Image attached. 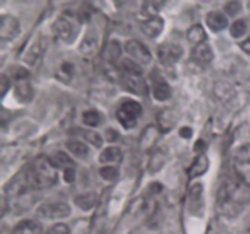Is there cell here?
<instances>
[{"mask_svg":"<svg viewBox=\"0 0 250 234\" xmlns=\"http://www.w3.org/2000/svg\"><path fill=\"white\" fill-rule=\"evenodd\" d=\"M189 207L193 214H197L203 209V187L202 184H195L189 193Z\"/></svg>","mask_w":250,"mask_h":234,"instance_id":"obj_19","label":"cell"},{"mask_svg":"<svg viewBox=\"0 0 250 234\" xmlns=\"http://www.w3.org/2000/svg\"><path fill=\"white\" fill-rule=\"evenodd\" d=\"M82 119L83 123L89 127H97L102 122V117H100L99 112L95 111V110H88V111L83 112Z\"/></svg>","mask_w":250,"mask_h":234,"instance_id":"obj_27","label":"cell"},{"mask_svg":"<svg viewBox=\"0 0 250 234\" xmlns=\"http://www.w3.org/2000/svg\"><path fill=\"white\" fill-rule=\"evenodd\" d=\"M249 6H250V2H249Z\"/></svg>","mask_w":250,"mask_h":234,"instance_id":"obj_43","label":"cell"},{"mask_svg":"<svg viewBox=\"0 0 250 234\" xmlns=\"http://www.w3.org/2000/svg\"><path fill=\"white\" fill-rule=\"evenodd\" d=\"M99 175L103 179L107 180V182H112V180L119 177V170L114 166H104V167L100 168Z\"/></svg>","mask_w":250,"mask_h":234,"instance_id":"obj_30","label":"cell"},{"mask_svg":"<svg viewBox=\"0 0 250 234\" xmlns=\"http://www.w3.org/2000/svg\"><path fill=\"white\" fill-rule=\"evenodd\" d=\"M22 175L32 190L50 188L58 182V172L49 162L48 157L44 156L32 161Z\"/></svg>","mask_w":250,"mask_h":234,"instance_id":"obj_1","label":"cell"},{"mask_svg":"<svg viewBox=\"0 0 250 234\" xmlns=\"http://www.w3.org/2000/svg\"><path fill=\"white\" fill-rule=\"evenodd\" d=\"M187 39L190 44L197 46L207 41V33L200 24H195L187 32Z\"/></svg>","mask_w":250,"mask_h":234,"instance_id":"obj_22","label":"cell"},{"mask_svg":"<svg viewBox=\"0 0 250 234\" xmlns=\"http://www.w3.org/2000/svg\"><path fill=\"white\" fill-rule=\"evenodd\" d=\"M73 68L75 67H73V65L71 62L62 63V66H61L58 73L59 79L62 80V82L65 83H68V80H70L73 76V71H75Z\"/></svg>","mask_w":250,"mask_h":234,"instance_id":"obj_29","label":"cell"},{"mask_svg":"<svg viewBox=\"0 0 250 234\" xmlns=\"http://www.w3.org/2000/svg\"><path fill=\"white\" fill-rule=\"evenodd\" d=\"M66 148H67L73 155L78 156V157H84V156L88 155V153H89L88 146L80 140L67 141V143H66Z\"/></svg>","mask_w":250,"mask_h":234,"instance_id":"obj_26","label":"cell"},{"mask_svg":"<svg viewBox=\"0 0 250 234\" xmlns=\"http://www.w3.org/2000/svg\"><path fill=\"white\" fill-rule=\"evenodd\" d=\"M183 55L182 46L176 43H163L158 48V58L159 61L164 66H172L178 62Z\"/></svg>","mask_w":250,"mask_h":234,"instance_id":"obj_7","label":"cell"},{"mask_svg":"<svg viewBox=\"0 0 250 234\" xmlns=\"http://www.w3.org/2000/svg\"><path fill=\"white\" fill-rule=\"evenodd\" d=\"M142 115V105L134 100L122 102L116 111V117L121 126L126 129L136 127L138 118Z\"/></svg>","mask_w":250,"mask_h":234,"instance_id":"obj_3","label":"cell"},{"mask_svg":"<svg viewBox=\"0 0 250 234\" xmlns=\"http://www.w3.org/2000/svg\"><path fill=\"white\" fill-rule=\"evenodd\" d=\"M246 32L247 23L244 20H237L231 26V36L234 37V38H241V37H243L246 34Z\"/></svg>","mask_w":250,"mask_h":234,"instance_id":"obj_32","label":"cell"},{"mask_svg":"<svg viewBox=\"0 0 250 234\" xmlns=\"http://www.w3.org/2000/svg\"><path fill=\"white\" fill-rule=\"evenodd\" d=\"M49 162L51 163L55 170H67V168L75 167V162H73L72 158L65 154L63 151H56L53 155H50L48 157Z\"/></svg>","mask_w":250,"mask_h":234,"instance_id":"obj_17","label":"cell"},{"mask_svg":"<svg viewBox=\"0 0 250 234\" xmlns=\"http://www.w3.org/2000/svg\"><path fill=\"white\" fill-rule=\"evenodd\" d=\"M192 58L198 65H209L212 61V58H214V53H212L210 44L205 41V43L194 46V49L192 50Z\"/></svg>","mask_w":250,"mask_h":234,"instance_id":"obj_13","label":"cell"},{"mask_svg":"<svg viewBox=\"0 0 250 234\" xmlns=\"http://www.w3.org/2000/svg\"><path fill=\"white\" fill-rule=\"evenodd\" d=\"M21 29L19 20L10 15H2L0 20V38L2 40H12L16 38Z\"/></svg>","mask_w":250,"mask_h":234,"instance_id":"obj_11","label":"cell"},{"mask_svg":"<svg viewBox=\"0 0 250 234\" xmlns=\"http://www.w3.org/2000/svg\"><path fill=\"white\" fill-rule=\"evenodd\" d=\"M122 160V151L121 149L117 146H110L106 148L99 156V162L100 163H115L120 162Z\"/></svg>","mask_w":250,"mask_h":234,"instance_id":"obj_20","label":"cell"},{"mask_svg":"<svg viewBox=\"0 0 250 234\" xmlns=\"http://www.w3.org/2000/svg\"><path fill=\"white\" fill-rule=\"evenodd\" d=\"M15 79V94L17 99L22 102L31 101L33 98V88H32L31 80H29L28 71L24 68H17L14 73Z\"/></svg>","mask_w":250,"mask_h":234,"instance_id":"obj_6","label":"cell"},{"mask_svg":"<svg viewBox=\"0 0 250 234\" xmlns=\"http://www.w3.org/2000/svg\"><path fill=\"white\" fill-rule=\"evenodd\" d=\"M164 24H165V22H164V20L161 17H149L148 20L142 22L141 29L146 37H149V38H155V37H158L163 32Z\"/></svg>","mask_w":250,"mask_h":234,"instance_id":"obj_15","label":"cell"},{"mask_svg":"<svg viewBox=\"0 0 250 234\" xmlns=\"http://www.w3.org/2000/svg\"><path fill=\"white\" fill-rule=\"evenodd\" d=\"M178 133H180V136L185 139H189L190 136H193V131L192 128H189V127H182Z\"/></svg>","mask_w":250,"mask_h":234,"instance_id":"obj_40","label":"cell"},{"mask_svg":"<svg viewBox=\"0 0 250 234\" xmlns=\"http://www.w3.org/2000/svg\"><path fill=\"white\" fill-rule=\"evenodd\" d=\"M44 40H37L33 45L31 46L28 51H27L26 56H24V61L29 65H33L37 60H39V58L42 56V54L45 50V45H43Z\"/></svg>","mask_w":250,"mask_h":234,"instance_id":"obj_24","label":"cell"},{"mask_svg":"<svg viewBox=\"0 0 250 234\" xmlns=\"http://www.w3.org/2000/svg\"><path fill=\"white\" fill-rule=\"evenodd\" d=\"M151 83H153V94L154 98L159 101H165L170 99L172 90H171L170 84L164 79L163 76L159 72H153L150 76Z\"/></svg>","mask_w":250,"mask_h":234,"instance_id":"obj_12","label":"cell"},{"mask_svg":"<svg viewBox=\"0 0 250 234\" xmlns=\"http://www.w3.org/2000/svg\"><path fill=\"white\" fill-rule=\"evenodd\" d=\"M83 136H84L85 140H88V143L93 144L95 148H100V146H103V138L97 133V132L84 131L83 132Z\"/></svg>","mask_w":250,"mask_h":234,"instance_id":"obj_34","label":"cell"},{"mask_svg":"<svg viewBox=\"0 0 250 234\" xmlns=\"http://www.w3.org/2000/svg\"><path fill=\"white\" fill-rule=\"evenodd\" d=\"M164 5V2H156V1H146L143 4V14L148 15L149 17L156 16V12L159 11L161 6Z\"/></svg>","mask_w":250,"mask_h":234,"instance_id":"obj_33","label":"cell"},{"mask_svg":"<svg viewBox=\"0 0 250 234\" xmlns=\"http://www.w3.org/2000/svg\"><path fill=\"white\" fill-rule=\"evenodd\" d=\"M53 32L59 39L65 43L71 44L75 41L80 33V24L73 17L62 15L53 24Z\"/></svg>","mask_w":250,"mask_h":234,"instance_id":"obj_2","label":"cell"},{"mask_svg":"<svg viewBox=\"0 0 250 234\" xmlns=\"http://www.w3.org/2000/svg\"><path fill=\"white\" fill-rule=\"evenodd\" d=\"M48 234H70V228H68L65 223L54 224V226L49 229Z\"/></svg>","mask_w":250,"mask_h":234,"instance_id":"obj_37","label":"cell"},{"mask_svg":"<svg viewBox=\"0 0 250 234\" xmlns=\"http://www.w3.org/2000/svg\"><path fill=\"white\" fill-rule=\"evenodd\" d=\"M121 72L122 73H131V75H143L141 66L131 58H126L121 62Z\"/></svg>","mask_w":250,"mask_h":234,"instance_id":"obj_28","label":"cell"},{"mask_svg":"<svg viewBox=\"0 0 250 234\" xmlns=\"http://www.w3.org/2000/svg\"><path fill=\"white\" fill-rule=\"evenodd\" d=\"M10 88V78H7V76L5 73L1 75V97H5L6 92Z\"/></svg>","mask_w":250,"mask_h":234,"instance_id":"obj_38","label":"cell"},{"mask_svg":"<svg viewBox=\"0 0 250 234\" xmlns=\"http://www.w3.org/2000/svg\"><path fill=\"white\" fill-rule=\"evenodd\" d=\"M233 167L239 179L250 185V144L241 146L233 158Z\"/></svg>","mask_w":250,"mask_h":234,"instance_id":"obj_5","label":"cell"},{"mask_svg":"<svg viewBox=\"0 0 250 234\" xmlns=\"http://www.w3.org/2000/svg\"><path fill=\"white\" fill-rule=\"evenodd\" d=\"M126 51L137 63L146 65L151 61V53L149 49L136 39H131L126 43Z\"/></svg>","mask_w":250,"mask_h":234,"instance_id":"obj_10","label":"cell"},{"mask_svg":"<svg viewBox=\"0 0 250 234\" xmlns=\"http://www.w3.org/2000/svg\"><path fill=\"white\" fill-rule=\"evenodd\" d=\"M178 117L173 109H164L158 115V127L163 133H167L177 124Z\"/></svg>","mask_w":250,"mask_h":234,"instance_id":"obj_14","label":"cell"},{"mask_svg":"<svg viewBox=\"0 0 250 234\" xmlns=\"http://www.w3.org/2000/svg\"><path fill=\"white\" fill-rule=\"evenodd\" d=\"M63 178L67 183H72L76 178V172H75V167L72 168H67V170L63 171Z\"/></svg>","mask_w":250,"mask_h":234,"instance_id":"obj_39","label":"cell"},{"mask_svg":"<svg viewBox=\"0 0 250 234\" xmlns=\"http://www.w3.org/2000/svg\"><path fill=\"white\" fill-rule=\"evenodd\" d=\"M121 83L124 88L132 94L144 95L148 94V85H146V79L142 75H131V73H122L121 72Z\"/></svg>","mask_w":250,"mask_h":234,"instance_id":"obj_9","label":"cell"},{"mask_svg":"<svg viewBox=\"0 0 250 234\" xmlns=\"http://www.w3.org/2000/svg\"><path fill=\"white\" fill-rule=\"evenodd\" d=\"M120 54H121L120 44L116 43V41L110 43V45L107 46V58H109L110 61H114L116 60L117 58H120Z\"/></svg>","mask_w":250,"mask_h":234,"instance_id":"obj_36","label":"cell"},{"mask_svg":"<svg viewBox=\"0 0 250 234\" xmlns=\"http://www.w3.org/2000/svg\"><path fill=\"white\" fill-rule=\"evenodd\" d=\"M98 49V38L94 34H89L83 39L80 45V51L84 55H93Z\"/></svg>","mask_w":250,"mask_h":234,"instance_id":"obj_25","label":"cell"},{"mask_svg":"<svg viewBox=\"0 0 250 234\" xmlns=\"http://www.w3.org/2000/svg\"><path fill=\"white\" fill-rule=\"evenodd\" d=\"M164 163H165V155L161 151H156L151 157L150 163H149V170H150V172H156L163 167Z\"/></svg>","mask_w":250,"mask_h":234,"instance_id":"obj_31","label":"cell"},{"mask_svg":"<svg viewBox=\"0 0 250 234\" xmlns=\"http://www.w3.org/2000/svg\"><path fill=\"white\" fill-rule=\"evenodd\" d=\"M209 168V158H208L207 155H200L198 156V158L195 160V162L193 163L192 167L189 170V176L190 178L199 177V176H203Z\"/></svg>","mask_w":250,"mask_h":234,"instance_id":"obj_23","label":"cell"},{"mask_svg":"<svg viewBox=\"0 0 250 234\" xmlns=\"http://www.w3.org/2000/svg\"><path fill=\"white\" fill-rule=\"evenodd\" d=\"M37 214L44 219H59L67 217L71 214V209L65 202H50L42 205Z\"/></svg>","mask_w":250,"mask_h":234,"instance_id":"obj_8","label":"cell"},{"mask_svg":"<svg viewBox=\"0 0 250 234\" xmlns=\"http://www.w3.org/2000/svg\"><path fill=\"white\" fill-rule=\"evenodd\" d=\"M194 150L197 151V153H200V151L205 150V144L203 143V140L197 141V144H195V146H194Z\"/></svg>","mask_w":250,"mask_h":234,"instance_id":"obj_42","label":"cell"},{"mask_svg":"<svg viewBox=\"0 0 250 234\" xmlns=\"http://www.w3.org/2000/svg\"><path fill=\"white\" fill-rule=\"evenodd\" d=\"M238 188L229 187V184L222 185L219 193V206L225 214L236 216L238 212Z\"/></svg>","mask_w":250,"mask_h":234,"instance_id":"obj_4","label":"cell"},{"mask_svg":"<svg viewBox=\"0 0 250 234\" xmlns=\"http://www.w3.org/2000/svg\"><path fill=\"white\" fill-rule=\"evenodd\" d=\"M242 10V4L239 1H229L225 5V12L229 16H236L239 11Z\"/></svg>","mask_w":250,"mask_h":234,"instance_id":"obj_35","label":"cell"},{"mask_svg":"<svg viewBox=\"0 0 250 234\" xmlns=\"http://www.w3.org/2000/svg\"><path fill=\"white\" fill-rule=\"evenodd\" d=\"M207 24L212 32H220L229 26V21L224 12L211 11L207 15Z\"/></svg>","mask_w":250,"mask_h":234,"instance_id":"obj_16","label":"cell"},{"mask_svg":"<svg viewBox=\"0 0 250 234\" xmlns=\"http://www.w3.org/2000/svg\"><path fill=\"white\" fill-rule=\"evenodd\" d=\"M241 48L243 49L247 54H249L250 55V38L247 39V40H244L243 43H241Z\"/></svg>","mask_w":250,"mask_h":234,"instance_id":"obj_41","label":"cell"},{"mask_svg":"<svg viewBox=\"0 0 250 234\" xmlns=\"http://www.w3.org/2000/svg\"><path fill=\"white\" fill-rule=\"evenodd\" d=\"M98 196L95 193H85V194H80L75 197V204L77 205L80 209H82L83 211H88V210H92L93 207L97 204Z\"/></svg>","mask_w":250,"mask_h":234,"instance_id":"obj_21","label":"cell"},{"mask_svg":"<svg viewBox=\"0 0 250 234\" xmlns=\"http://www.w3.org/2000/svg\"><path fill=\"white\" fill-rule=\"evenodd\" d=\"M43 227L39 222L33 219H24L20 222L12 231V234H42Z\"/></svg>","mask_w":250,"mask_h":234,"instance_id":"obj_18","label":"cell"}]
</instances>
